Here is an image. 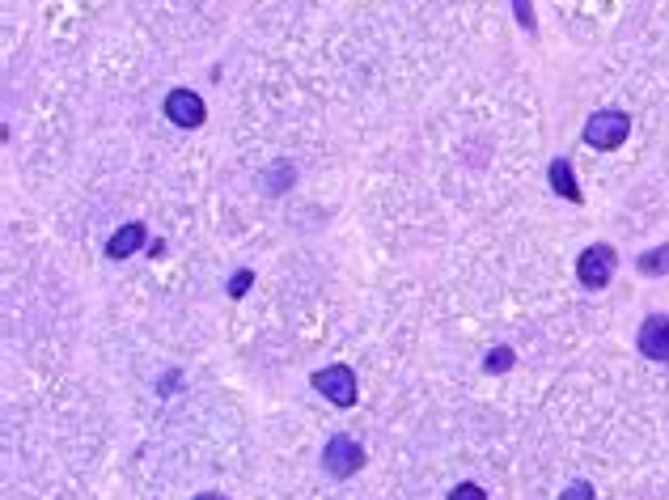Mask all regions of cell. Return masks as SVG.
<instances>
[{"label":"cell","mask_w":669,"mask_h":500,"mask_svg":"<svg viewBox=\"0 0 669 500\" xmlns=\"http://www.w3.org/2000/svg\"><path fill=\"white\" fill-rule=\"evenodd\" d=\"M627 136H631V115H623V111H598V115H589L585 132H581L585 145H589V149H602V153L619 149Z\"/></svg>","instance_id":"6da1fadb"},{"label":"cell","mask_w":669,"mask_h":500,"mask_svg":"<svg viewBox=\"0 0 669 500\" xmlns=\"http://www.w3.org/2000/svg\"><path fill=\"white\" fill-rule=\"evenodd\" d=\"M619 272V255H614V246L606 242H593L589 250H581V259H576V280L585 284V289H606Z\"/></svg>","instance_id":"7a4b0ae2"},{"label":"cell","mask_w":669,"mask_h":500,"mask_svg":"<svg viewBox=\"0 0 669 500\" xmlns=\"http://www.w3.org/2000/svg\"><path fill=\"white\" fill-rule=\"evenodd\" d=\"M360 467H365V450H360V441L352 437H331L327 450H322V471H327L331 479H352Z\"/></svg>","instance_id":"3957f363"},{"label":"cell","mask_w":669,"mask_h":500,"mask_svg":"<svg viewBox=\"0 0 669 500\" xmlns=\"http://www.w3.org/2000/svg\"><path fill=\"white\" fill-rule=\"evenodd\" d=\"M314 386H318V395H327L335 407H356V399H360L352 365H331V369H318V373H314Z\"/></svg>","instance_id":"277c9868"},{"label":"cell","mask_w":669,"mask_h":500,"mask_svg":"<svg viewBox=\"0 0 669 500\" xmlns=\"http://www.w3.org/2000/svg\"><path fill=\"white\" fill-rule=\"evenodd\" d=\"M636 348L648 356V361H669V314L644 318V327L636 335Z\"/></svg>","instance_id":"5b68a950"},{"label":"cell","mask_w":669,"mask_h":500,"mask_svg":"<svg viewBox=\"0 0 669 500\" xmlns=\"http://www.w3.org/2000/svg\"><path fill=\"white\" fill-rule=\"evenodd\" d=\"M166 115H170V123H178V128H200L204 123V98L191 94V89H170Z\"/></svg>","instance_id":"8992f818"},{"label":"cell","mask_w":669,"mask_h":500,"mask_svg":"<svg viewBox=\"0 0 669 500\" xmlns=\"http://www.w3.org/2000/svg\"><path fill=\"white\" fill-rule=\"evenodd\" d=\"M140 246H144V225H140V221H128L111 242H106V255H111V259H128V255H136Z\"/></svg>","instance_id":"52a82bcc"},{"label":"cell","mask_w":669,"mask_h":500,"mask_svg":"<svg viewBox=\"0 0 669 500\" xmlns=\"http://www.w3.org/2000/svg\"><path fill=\"white\" fill-rule=\"evenodd\" d=\"M547 174H551V187L564 195V200H572V204H581L585 195H581V187H576V174H572V162L568 157H555V162L547 166Z\"/></svg>","instance_id":"ba28073f"},{"label":"cell","mask_w":669,"mask_h":500,"mask_svg":"<svg viewBox=\"0 0 669 500\" xmlns=\"http://www.w3.org/2000/svg\"><path fill=\"white\" fill-rule=\"evenodd\" d=\"M636 267H640V276H669V242L657 250H644Z\"/></svg>","instance_id":"9c48e42d"},{"label":"cell","mask_w":669,"mask_h":500,"mask_svg":"<svg viewBox=\"0 0 669 500\" xmlns=\"http://www.w3.org/2000/svg\"><path fill=\"white\" fill-rule=\"evenodd\" d=\"M483 369H487V373H504V369H513V352H509V348H496V352L483 361Z\"/></svg>","instance_id":"30bf717a"},{"label":"cell","mask_w":669,"mask_h":500,"mask_svg":"<svg viewBox=\"0 0 669 500\" xmlns=\"http://www.w3.org/2000/svg\"><path fill=\"white\" fill-rule=\"evenodd\" d=\"M250 280H255V272H250V267H242V272H233V280H229V297H246Z\"/></svg>","instance_id":"8fae6325"},{"label":"cell","mask_w":669,"mask_h":500,"mask_svg":"<svg viewBox=\"0 0 669 500\" xmlns=\"http://www.w3.org/2000/svg\"><path fill=\"white\" fill-rule=\"evenodd\" d=\"M593 496H598V492H593V484H585V479H576V484H568V488H564V496H559V500H593Z\"/></svg>","instance_id":"7c38bea8"},{"label":"cell","mask_w":669,"mask_h":500,"mask_svg":"<svg viewBox=\"0 0 669 500\" xmlns=\"http://www.w3.org/2000/svg\"><path fill=\"white\" fill-rule=\"evenodd\" d=\"M513 13H517L521 30H534V5H530V0H513Z\"/></svg>","instance_id":"4fadbf2b"},{"label":"cell","mask_w":669,"mask_h":500,"mask_svg":"<svg viewBox=\"0 0 669 500\" xmlns=\"http://www.w3.org/2000/svg\"><path fill=\"white\" fill-rule=\"evenodd\" d=\"M449 500H487V492L479 484H458L454 492H449Z\"/></svg>","instance_id":"5bb4252c"},{"label":"cell","mask_w":669,"mask_h":500,"mask_svg":"<svg viewBox=\"0 0 669 500\" xmlns=\"http://www.w3.org/2000/svg\"><path fill=\"white\" fill-rule=\"evenodd\" d=\"M195 500H229V496H221V492H200Z\"/></svg>","instance_id":"9a60e30c"}]
</instances>
